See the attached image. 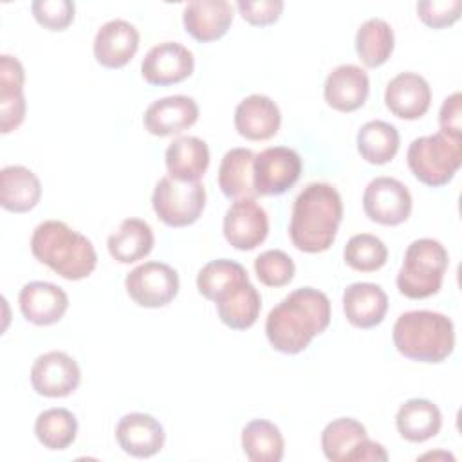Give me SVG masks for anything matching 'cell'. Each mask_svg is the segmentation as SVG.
Listing matches in <instances>:
<instances>
[{
    "mask_svg": "<svg viewBox=\"0 0 462 462\" xmlns=\"http://www.w3.org/2000/svg\"><path fill=\"white\" fill-rule=\"evenodd\" d=\"M330 323V301L325 292L300 287L289 292L265 319L271 346L283 354H298Z\"/></svg>",
    "mask_w": 462,
    "mask_h": 462,
    "instance_id": "cell-1",
    "label": "cell"
},
{
    "mask_svg": "<svg viewBox=\"0 0 462 462\" xmlns=\"http://www.w3.org/2000/svg\"><path fill=\"white\" fill-rule=\"evenodd\" d=\"M343 218V202L337 189L328 182L307 184L294 200L289 236L303 253L327 251L336 240Z\"/></svg>",
    "mask_w": 462,
    "mask_h": 462,
    "instance_id": "cell-2",
    "label": "cell"
},
{
    "mask_svg": "<svg viewBox=\"0 0 462 462\" xmlns=\"http://www.w3.org/2000/svg\"><path fill=\"white\" fill-rule=\"evenodd\" d=\"M34 258L65 280H83L97 265L92 242L61 220H43L31 236Z\"/></svg>",
    "mask_w": 462,
    "mask_h": 462,
    "instance_id": "cell-3",
    "label": "cell"
},
{
    "mask_svg": "<svg viewBox=\"0 0 462 462\" xmlns=\"http://www.w3.org/2000/svg\"><path fill=\"white\" fill-rule=\"evenodd\" d=\"M397 352L419 363H442L455 348L453 321L435 310L402 312L392 330Z\"/></svg>",
    "mask_w": 462,
    "mask_h": 462,
    "instance_id": "cell-4",
    "label": "cell"
},
{
    "mask_svg": "<svg viewBox=\"0 0 462 462\" xmlns=\"http://www.w3.org/2000/svg\"><path fill=\"white\" fill-rule=\"evenodd\" d=\"M449 258L446 247L433 238L413 240L397 273V289L410 300L430 298L442 287Z\"/></svg>",
    "mask_w": 462,
    "mask_h": 462,
    "instance_id": "cell-5",
    "label": "cell"
},
{
    "mask_svg": "<svg viewBox=\"0 0 462 462\" xmlns=\"http://www.w3.org/2000/svg\"><path fill=\"white\" fill-rule=\"evenodd\" d=\"M408 166L417 180L439 188L448 184L462 162V141L442 132L411 141L406 153Z\"/></svg>",
    "mask_w": 462,
    "mask_h": 462,
    "instance_id": "cell-6",
    "label": "cell"
},
{
    "mask_svg": "<svg viewBox=\"0 0 462 462\" xmlns=\"http://www.w3.org/2000/svg\"><path fill=\"white\" fill-rule=\"evenodd\" d=\"M152 206L161 222L170 227L191 226L206 208L202 182H184L168 177L159 179L152 195Z\"/></svg>",
    "mask_w": 462,
    "mask_h": 462,
    "instance_id": "cell-7",
    "label": "cell"
},
{
    "mask_svg": "<svg viewBox=\"0 0 462 462\" xmlns=\"http://www.w3.org/2000/svg\"><path fill=\"white\" fill-rule=\"evenodd\" d=\"M301 175V157L287 146H271L254 155L253 180L256 195L271 197L291 189Z\"/></svg>",
    "mask_w": 462,
    "mask_h": 462,
    "instance_id": "cell-8",
    "label": "cell"
},
{
    "mask_svg": "<svg viewBox=\"0 0 462 462\" xmlns=\"http://www.w3.org/2000/svg\"><path fill=\"white\" fill-rule=\"evenodd\" d=\"M177 271L162 262H144L125 278L128 296L139 305L159 309L168 305L179 292Z\"/></svg>",
    "mask_w": 462,
    "mask_h": 462,
    "instance_id": "cell-9",
    "label": "cell"
},
{
    "mask_svg": "<svg viewBox=\"0 0 462 462\" xmlns=\"http://www.w3.org/2000/svg\"><path fill=\"white\" fill-rule=\"evenodd\" d=\"M363 209L372 222L399 226L411 213V195L401 180L393 177H375L365 188Z\"/></svg>",
    "mask_w": 462,
    "mask_h": 462,
    "instance_id": "cell-10",
    "label": "cell"
},
{
    "mask_svg": "<svg viewBox=\"0 0 462 462\" xmlns=\"http://www.w3.org/2000/svg\"><path fill=\"white\" fill-rule=\"evenodd\" d=\"M81 381L78 363L61 350H51L38 356L31 366V384L38 395L67 397Z\"/></svg>",
    "mask_w": 462,
    "mask_h": 462,
    "instance_id": "cell-11",
    "label": "cell"
},
{
    "mask_svg": "<svg viewBox=\"0 0 462 462\" xmlns=\"http://www.w3.org/2000/svg\"><path fill=\"white\" fill-rule=\"evenodd\" d=\"M222 231L235 249L251 251L267 238L269 218L254 199H238L227 208Z\"/></svg>",
    "mask_w": 462,
    "mask_h": 462,
    "instance_id": "cell-12",
    "label": "cell"
},
{
    "mask_svg": "<svg viewBox=\"0 0 462 462\" xmlns=\"http://www.w3.org/2000/svg\"><path fill=\"white\" fill-rule=\"evenodd\" d=\"M195 67L193 54L179 42H162L153 45L143 63L141 74L150 85H173L191 76Z\"/></svg>",
    "mask_w": 462,
    "mask_h": 462,
    "instance_id": "cell-13",
    "label": "cell"
},
{
    "mask_svg": "<svg viewBox=\"0 0 462 462\" xmlns=\"http://www.w3.org/2000/svg\"><path fill=\"white\" fill-rule=\"evenodd\" d=\"M116 439L125 453L137 458H148L162 449L166 435L155 417L134 411L119 419L116 426Z\"/></svg>",
    "mask_w": 462,
    "mask_h": 462,
    "instance_id": "cell-14",
    "label": "cell"
},
{
    "mask_svg": "<svg viewBox=\"0 0 462 462\" xmlns=\"http://www.w3.org/2000/svg\"><path fill=\"white\" fill-rule=\"evenodd\" d=\"M92 49L97 63L106 69H121L139 49V31L126 20H108L97 29Z\"/></svg>",
    "mask_w": 462,
    "mask_h": 462,
    "instance_id": "cell-15",
    "label": "cell"
},
{
    "mask_svg": "<svg viewBox=\"0 0 462 462\" xmlns=\"http://www.w3.org/2000/svg\"><path fill=\"white\" fill-rule=\"evenodd\" d=\"M199 119V106L189 96H168L153 101L143 117L144 128L157 137L175 135L189 126H193Z\"/></svg>",
    "mask_w": 462,
    "mask_h": 462,
    "instance_id": "cell-16",
    "label": "cell"
},
{
    "mask_svg": "<svg viewBox=\"0 0 462 462\" xmlns=\"http://www.w3.org/2000/svg\"><path fill=\"white\" fill-rule=\"evenodd\" d=\"M384 105L401 119H419L431 105V88L420 74L401 72L388 81Z\"/></svg>",
    "mask_w": 462,
    "mask_h": 462,
    "instance_id": "cell-17",
    "label": "cell"
},
{
    "mask_svg": "<svg viewBox=\"0 0 462 462\" xmlns=\"http://www.w3.org/2000/svg\"><path fill=\"white\" fill-rule=\"evenodd\" d=\"M23 318L38 327L58 323L69 309L67 292L51 282H29L18 294Z\"/></svg>",
    "mask_w": 462,
    "mask_h": 462,
    "instance_id": "cell-18",
    "label": "cell"
},
{
    "mask_svg": "<svg viewBox=\"0 0 462 462\" xmlns=\"http://www.w3.org/2000/svg\"><path fill=\"white\" fill-rule=\"evenodd\" d=\"M370 81L368 74L352 63H345L328 72L323 96L328 106L339 112H354L361 108L368 97Z\"/></svg>",
    "mask_w": 462,
    "mask_h": 462,
    "instance_id": "cell-19",
    "label": "cell"
},
{
    "mask_svg": "<svg viewBox=\"0 0 462 462\" xmlns=\"http://www.w3.org/2000/svg\"><path fill=\"white\" fill-rule=\"evenodd\" d=\"M282 114L278 105L263 94L244 97L235 108V128L249 141H267L280 130Z\"/></svg>",
    "mask_w": 462,
    "mask_h": 462,
    "instance_id": "cell-20",
    "label": "cell"
},
{
    "mask_svg": "<svg viewBox=\"0 0 462 462\" xmlns=\"http://www.w3.org/2000/svg\"><path fill=\"white\" fill-rule=\"evenodd\" d=\"M25 72L18 58L0 56V132L9 134L25 119Z\"/></svg>",
    "mask_w": 462,
    "mask_h": 462,
    "instance_id": "cell-21",
    "label": "cell"
},
{
    "mask_svg": "<svg viewBox=\"0 0 462 462\" xmlns=\"http://www.w3.org/2000/svg\"><path fill=\"white\" fill-rule=\"evenodd\" d=\"M233 5L227 0H191L186 4L182 22L199 42L222 38L233 22Z\"/></svg>",
    "mask_w": 462,
    "mask_h": 462,
    "instance_id": "cell-22",
    "label": "cell"
},
{
    "mask_svg": "<svg viewBox=\"0 0 462 462\" xmlns=\"http://www.w3.org/2000/svg\"><path fill=\"white\" fill-rule=\"evenodd\" d=\"M388 310V296L370 282L350 283L343 292V312L357 328H372L379 325Z\"/></svg>",
    "mask_w": 462,
    "mask_h": 462,
    "instance_id": "cell-23",
    "label": "cell"
},
{
    "mask_svg": "<svg viewBox=\"0 0 462 462\" xmlns=\"http://www.w3.org/2000/svg\"><path fill=\"white\" fill-rule=\"evenodd\" d=\"M164 162L171 179L199 182L209 166V148L195 135H182L168 144Z\"/></svg>",
    "mask_w": 462,
    "mask_h": 462,
    "instance_id": "cell-24",
    "label": "cell"
},
{
    "mask_svg": "<svg viewBox=\"0 0 462 462\" xmlns=\"http://www.w3.org/2000/svg\"><path fill=\"white\" fill-rule=\"evenodd\" d=\"M42 197L40 179L25 166L9 164L0 171V204L11 213L31 211Z\"/></svg>",
    "mask_w": 462,
    "mask_h": 462,
    "instance_id": "cell-25",
    "label": "cell"
},
{
    "mask_svg": "<svg viewBox=\"0 0 462 462\" xmlns=\"http://www.w3.org/2000/svg\"><path fill=\"white\" fill-rule=\"evenodd\" d=\"M254 152L249 148H231L224 153L218 166V188L227 199H254L253 164Z\"/></svg>",
    "mask_w": 462,
    "mask_h": 462,
    "instance_id": "cell-26",
    "label": "cell"
},
{
    "mask_svg": "<svg viewBox=\"0 0 462 462\" xmlns=\"http://www.w3.org/2000/svg\"><path fill=\"white\" fill-rule=\"evenodd\" d=\"M395 426L408 442H426L440 431L442 415L428 399H410L397 410Z\"/></svg>",
    "mask_w": 462,
    "mask_h": 462,
    "instance_id": "cell-27",
    "label": "cell"
},
{
    "mask_svg": "<svg viewBox=\"0 0 462 462\" xmlns=\"http://www.w3.org/2000/svg\"><path fill=\"white\" fill-rule=\"evenodd\" d=\"M153 231L141 218H125L119 227L108 236L106 247L119 263H134L143 260L153 249Z\"/></svg>",
    "mask_w": 462,
    "mask_h": 462,
    "instance_id": "cell-28",
    "label": "cell"
},
{
    "mask_svg": "<svg viewBox=\"0 0 462 462\" xmlns=\"http://www.w3.org/2000/svg\"><path fill=\"white\" fill-rule=\"evenodd\" d=\"M220 321L233 330H245L258 319L262 298L256 287L249 282L240 283L231 292L215 301Z\"/></svg>",
    "mask_w": 462,
    "mask_h": 462,
    "instance_id": "cell-29",
    "label": "cell"
},
{
    "mask_svg": "<svg viewBox=\"0 0 462 462\" xmlns=\"http://www.w3.org/2000/svg\"><path fill=\"white\" fill-rule=\"evenodd\" d=\"M242 449L251 462H280L285 442L276 424L254 419L242 430Z\"/></svg>",
    "mask_w": 462,
    "mask_h": 462,
    "instance_id": "cell-30",
    "label": "cell"
},
{
    "mask_svg": "<svg viewBox=\"0 0 462 462\" xmlns=\"http://www.w3.org/2000/svg\"><path fill=\"white\" fill-rule=\"evenodd\" d=\"M245 282H249V276L244 265L227 258L208 262L197 274L199 292L211 301L220 300L222 296H226L235 287Z\"/></svg>",
    "mask_w": 462,
    "mask_h": 462,
    "instance_id": "cell-31",
    "label": "cell"
},
{
    "mask_svg": "<svg viewBox=\"0 0 462 462\" xmlns=\"http://www.w3.org/2000/svg\"><path fill=\"white\" fill-rule=\"evenodd\" d=\"M356 51L359 60L370 67H381L393 52V29L383 18H368L356 34Z\"/></svg>",
    "mask_w": 462,
    "mask_h": 462,
    "instance_id": "cell-32",
    "label": "cell"
},
{
    "mask_svg": "<svg viewBox=\"0 0 462 462\" xmlns=\"http://www.w3.org/2000/svg\"><path fill=\"white\" fill-rule=\"evenodd\" d=\"M399 150V132L393 125L375 119L357 132V152L370 164L390 162Z\"/></svg>",
    "mask_w": 462,
    "mask_h": 462,
    "instance_id": "cell-33",
    "label": "cell"
},
{
    "mask_svg": "<svg viewBox=\"0 0 462 462\" xmlns=\"http://www.w3.org/2000/svg\"><path fill=\"white\" fill-rule=\"evenodd\" d=\"M34 435L47 449H67L76 440L78 420L67 408H49L36 417Z\"/></svg>",
    "mask_w": 462,
    "mask_h": 462,
    "instance_id": "cell-34",
    "label": "cell"
},
{
    "mask_svg": "<svg viewBox=\"0 0 462 462\" xmlns=\"http://www.w3.org/2000/svg\"><path fill=\"white\" fill-rule=\"evenodd\" d=\"M366 437V428L359 420L352 417H339L323 428L321 449L332 462H348L354 448Z\"/></svg>",
    "mask_w": 462,
    "mask_h": 462,
    "instance_id": "cell-35",
    "label": "cell"
},
{
    "mask_svg": "<svg viewBox=\"0 0 462 462\" xmlns=\"http://www.w3.org/2000/svg\"><path fill=\"white\" fill-rule=\"evenodd\" d=\"M346 265L361 273H374L381 269L388 260V249L384 242L370 233L354 235L343 251Z\"/></svg>",
    "mask_w": 462,
    "mask_h": 462,
    "instance_id": "cell-36",
    "label": "cell"
},
{
    "mask_svg": "<svg viewBox=\"0 0 462 462\" xmlns=\"http://www.w3.org/2000/svg\"><path fill=\"white\" fill-rule=\"evenodd\" d=\"M294 271H296V267H294L292 258L280 249L263 251L254 260L256 278L267 287L287 285L294 278Z\"/></svg>",
    "mask_w": 462,
    "mask_h": 462,
    "instance_id": "cell-37",
    "label": "cell"
},
{
    "mask_svg": "<svg viewBox=\"0 0 462 462\" xmlns=\"http://www.w3.org/2000/svg\"><path fill=\"white\" fill-rule=\"evenodd\" d=\"M34 20L49 31H63L74 20L76 5L70 0H34L31 4Z\"/></svg>",
    "mask_w": 462,
    "mask_h": 462,
    "instance_id": "cell-38",
    "label": "cell"
},
{
    "mask_svg": "<svg viewBox=\"0 0 462 462\" xmlns=\"http://www.w3.org/2000/svg\"><path fill=\"white\" fill-rule=\"evenodd\" d=\"M462 0H420L417 2L419 18L433 29H442L460 18Z\"/></svg>",
    "mask_w": 462,
    "mask_h": 462,
    "instance_id": "cell-39",
    "label": "cell"
},
{
    "mask_svg": "<svg viewBox=\"0 0 462 462\" xmlns=\"http://www.w3.org/2000/svg\"><path fill=\"white\" fill-rule=\"evenodd\" d=\"M236 7L247 23L263 27V25L274 23L280 18L283 11V2L282 0H258V2L238 0Z\"/></svg>",
    "mask_w": 462,
    "mask_h": 462,
    "instance_id": "cell-40",
    "label": "cell"
},
{
    "mask_svg": "<svg viewBox=\"0 0 462 462\" xmlns=\"http://www.w3.org/2000/svg\"><path fill=\"white\" fill-rule=\"evenodd\" d=\"M460 92H453L451 96H448L440 106L439 112V125H440V132L453 135V137H460Z\"/></svg>",
    "mask_w": 462,
    "mask_h": 462,
    "instance_id": "cell-41",
    "label": "cell"
},
{
    "mask_svg": "<svg viewBox=\"0 0 462 462\" xmlns=\"http://www.w3.org/2000/svg\"><path fill=\"white\" fill-rule=\"evenodd\" d=\"M365 460H388V453L383 444L370 440L368 437L363 439L348 457V462H365Z\"/></svg>",
    "mask_w": 462,
    "mask_h": 462,
    "instance_id": "cell-42",
    "label": "cell"
}]
</instances>
